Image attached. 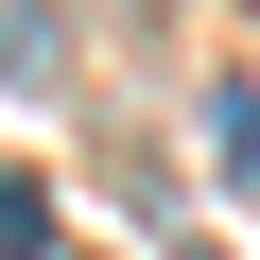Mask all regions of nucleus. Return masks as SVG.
<instances>
[{"instance_id": "obj_1", "label": "nucleus", "mask_w": 260, "mask_h": 260, "mask_svg": "<svg viewBox=\"0 0 260 260\" xmlns=\"http://www.w3.org/2000/svg\"><path fill=\"white\" fill-rule=\"evenodd\" d=\"M0 260H52V191L35 174H0Z\"/></svg>"}, {"instance_id": "obj_2", "label": "nucleus", "mask_w": 260, "mask_h": 260, "mask_svg": "<svg viewBox=\"0 0 260 260\" xmlns=\"http://www.w3.org/2000/svg\"><path fill=\"white\" fill-rule=\"evenodd\" d=\"M208 139H225V174H260V87H225V104H208Z\"/></svg>"}]
</instances>
